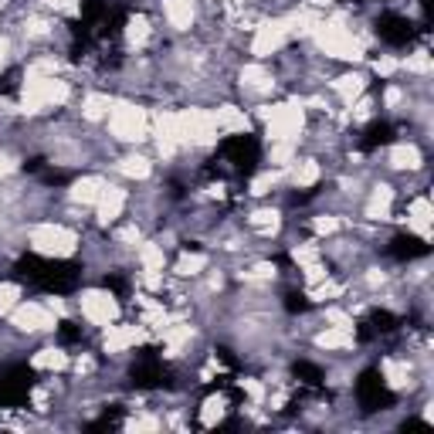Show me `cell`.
<instances>
[{"mask_svg":"<svg viewBox=\"0 0 434 434\" xmlns=\"http://www.w3.org/2000/svg\"><path fill=\"white\" fill-rule=\"evenodd\" d=\"M316 44L326 55H333V58H346V61H359L363 58V41L353 38V31L343 21L316 24Z\"/></svg>","mask_w":434,"mask_h":434,"instance_id":"obj_1","label":"cell"},{"mask_svg":"<svg viewBox=\"0 0 434 434\" xmlns=\"http://www.w3.org/2000/svg\"><path fill=\"white\" fill-rule=\"evenodd\" d=\"M68 99V81L55 75H28L24 85V112H41L51 106H61Z\"/></svg>","mask_w":434,"mask_h":434,"instance_id":"obj_2","label":"cell"},{"mask_svg":"<svg viewBox=\"0 0 434 434\" xmlns=\"http://www.w3.org/2000/svg\"><path fill=\"white\" fill-rule=\"evenodd\" d=\"M31 248L38 255H48V258H68V255H75L79 237H75V231H68L61 224H41L31 235Z\"/></svg>","mask_w":434,"mask_h":434,"instance_id":"obj_3","label":"cell"},{"mask_svg":"<svg viewBox=\"0 0 434 434\" xmlns=\"http://www.w3.org/2000/svg\"><path fill=\"white\" fill-rule=\"evenodd\" d=\"M109 129L116 139H126V143H139L146 136V112L132 102H119L109 109Z\"/></svg>","mask_w":434,"mask_h":434,"instance_id":"obj_4","label":"cell"},{"mask_svg":"<svg viewBox=\"0 0 434 434\" xmlns=\"http://www.w3.org/2000/svg\"><path fill=\"white\" fill-rule=\"evenodd\" d=\"M177 119H180L184 143H194V146H210L221 132L214 112H207V109H184V112H177Z\"/></svg>","mask_w":434,"mask_h":434,"instance_id":"obj_5","label":"cell"},{"mask_svg":"<svg viewBox=\"0 0 434 434\" xmlns=\"http://www.w3.org/2000/svg\"><path fill=\"white\" fill-rule=\"evenodd\" d=\"M268 122V136L272 139H295L299 129H302V106L299 102H288V106H272L262 112Z\"/></svg>","mask_w":434,"mask_h":434,"instance_id":"obj_6","label":"cell"},{"mask_svg":"<svg viewBox=\"0 0 434 434\" xmlns=\"http://www.w3.org/2000/svg\"><path fill=\"white\" fill-rule=\"evenodd\" d=\"M81 316L88 319L92 326H112L119 319V302L109 295V292L92 288V292L81 295Z\"/></svg>","mask_w":434,"mask_h":434,"instance_id":"obj_7","label":"cell"},{"mask_svg":"<svg viewBox=\"0 0 434 434\" xmlns=\"http://www.w3.org/2000/svg\"><path fill=\"white\" fill-rule=\"evenodd\" d=\"M288 38H292L288 21H285V17H278V21H268V24H262V28H258V34H255V41H251V51H255L258 58H268V55H275V51Z\"/></svg>","mask_w":434,"mask_h":434,"instance_id":"obj_8","label":"cell"},{"mask_svg":"<svg viewBox=\"0 0 434 434\" xmlns=\"http://www.w3.org/2000/svg\"><path fill=\"white\" fill-rule=\"evenodd\" d=\"M10 322L24 333H41V329H55V313L38 306V302H28V306L10 309Z\"/></svg>","mask_w":434,"mask_h":434,"instance_id":"obj_9","label":"cell"},{"mask_svg":"<svg viewBox=\"0 0 434 434\" xmlns=\"http://www.w3.org/2000/svg\"><path fill=\"white\" fill-rule=\"evenodd\" d=\"M157 143L163 157H173L177 146H184V132H180V119L177 112H163L157 119Z\"/></svg>","mask_w":434,"mask_h":434,"instance_id":"obj_10","label":"cell"},{"mask_svg":"<svg viewBox=\"0 0 434 434\" xmlns=\"http://www.w3.org/2000/svg\"><path fill=\"white\" fill-rule=\"evenodd\" d=\"M143 339H146L143 322L139 326H109V333H106V353H122V350H129V346H136Z\"/></svg>","mask_w":434,"mask_h":434,"instance_id":"obj_11","label":"cell"},{"mask_svg":"<svg viewBox=\"0 0 434 434\" xmlns=\"http://www.w3.org/2000/svg\"><path fill=\"white\" fill-rule=\"evenodd\" d=\"M95 207H99V221H102V224L116 221L119 214H122V207H126V190H119V187H106Z\"/></svg>","mask_w":434,"mask_h":434,"instance_id":"obj_12","label":"cell"},{"mask_svg":"<svg viewBox=\"0 0 434 434\" xmlns=\"http://www.w3.org/2000/svg\"><path fill=\"white\" fill-rule=\"evenodd\" d=\"M163 10H166L170 28H177V31H187L194 24V0H166Z\"/></svg>","mask_w":434,"mask_h":434,"instance_id":"obj_13","label":"cell"},{"mask_svg":"<svg viewBox=\"0 0 434 434\" xmlns=\"http://www.w3.org/2000/svg\"><path fill=\"white\" fill-rule=\"evenodd\" d=\"M214 119H217V129H221V132H244V129H248V116H244L241 109H235V106L217 109Z\"/></svg>","mask_w":434,"mask_h":434,"instance_id":"obj_14","label":"cell"},{"mask_svg":"<svg viewBox=\"0 0 434 434\" xmlns=\"http://www.w3.org/2000/svg\"><path fill=\"white\" fill-rule=\"evenodd\" d=\"M411 228L417 231L421 237H428V224H431V200L428 197H417L411 204V214H407Z\"/></svg>","mask_w":434,"mask_h":434,"instance_id":"obj_15","label":"cell"},{"mask_svg":"<svg viewBox=\"0 0 434 434\" xmlns=\"http://www.w3.org/2000/svg\"><path fill=\"white\" fill-rule=\"evenodd\" d=\"M102 190H106V184H102L99 177H85V180H79V184L72 187V197L79 200V204H99Z\"/></svg>","mask_w":434,"mask_h":434,"instance_id":"obj_16","label":"cell"},{"mask_svg":"<svg viewBox=\"0 0 434 434\" xmlns=\"http://www.w3.org/2000/svg\"><path fill=\"white\" fill-rule=\"evenodd\" d=\"M391 200H394V190L391 187H377L373 190V200L366 204V217L370 221H384L391 214Z\"/></svg>","mask_w":434,"mask_h":434,"instance_id":"obj_17","label":"cell"},{"mask_svg":"<svg viewBox=\"0 0 434 434\" xmlns=\"http://www.w3.org/2000/svg\"><path fill=\"white\" fill-rule=\"evenodd\" d=\"M241 85L251 88V92H268V88H272V75H268L262 65H244V72H241Z\"/></svg>","mask_w":434,"mask_h":434,"instance_id":"obj_18","label":"cell"},{"mask_svg":"<svg viewBox=\"0 0 434 434\" xmlns=\"http://www.w3.org/2000/svg\"><path fill=\"white\" fill-rule=\"evenodd\" d=\"M391 166H394V170H417V166H421L417 146H407V143L394 146V150H391Z\"/></svg>","mask_w":434,"mask_h":434,"instance_id":"obj_19","label":"cell"},{"mask_svg":"<svg viewBox=\"0 0 434 434\" xmlns=\"http://www.w3.org/2000/svg\"><path fill=\"white\" fill-rule=\"evenodd\" d=\"M322 350H350L353 346V333L350 329H339V326H333V329H326L322 336L316 339Z\"/></svg>","mask_w":434,"mask_h":434,"instance_id":"obj_20","label":"cell"},{"mask_svg":"<svg viewBox=\"0 0 434 434\" xmlns=\"http://www.w3.org/2000/svg\"><path fill=\"white\" fill-rule=\"evenodd\" d=\"M31 366H38V370H65L68 366V356L61 353V350H38L34 359H31Z\"/></svg>","mask_w":434,"mask_h":434,"instance_id":"obj_21","label":"cell"},{"mask_svg":"<svg viewBox=\"0 0 434 434\" xmlns=\"http://www.w3.org/2000/svg\"><path fill=\"white\" fill-rule=\"evenodd\" d=\"M109 109H112V99H109V95H88V99L81 102V116L92 119V122L109 116Z\"/></svg>","mask_w":434,"mask_h":434,"instance_id":"obj_22","label":"cell"},{"mask_svg":"<svg viewBox=\"0 0 434 434\" xmlns=\"http://www.w3.org/2000/svg\"><path fill=\"white\" fill-rule=\"evenodd\" d=\"M139 262H143L146 275H159V272H163V248H159V244H143Z\"/></svg>","mask_w":434,"mask_h":434,"instance_id":"obj_23","label":"cell"},{"mask_svg":"<svg viewBox=\"0 0 434 434\" xmlns=\"http://www.w3.org/2000/svg\"><path fill=\"white\" fill-rule=\"evenodd\" d=\"M346 102H353V99H359L363 95V88H366V81L359 79V75H343V79H336V85H333Z\"/></svg>","mask_w":434,"mask_h":434,"instance_id":"obj_24","label":"cell"},{"mask_svg":"<svg viewBox=\"0 0 434 434\" xmlns=\"http://www.w3.org/2000/svg\"><path fill=\"white\" fill-rule=\"evenodd\" d=\"M146 38H150V21H146V17H132L129 28H126V41H129V48H143Z\"/></svg>","mask_w":434,"mask_h":434,"instance_id":"obj_25","label":"cell"},{"mask_svg":"<svg viewBox=\"0 0 434 434\" xmlns=\"http://www.w3.org/2000/svg\"><path fill=\"white\" fill-rule=\"evenodd\" d=\"M221 417H224V397H207V400H204V411H200L204 428H214Z\"/></svg>","mask_w":434,"mask_h":434,"instance_id":"obj_26","label":"cell"},{"mask_svg":"<svg viewBox=\"0 0 434 434\" xmlns=\"http://www.w3.org/2000/svg\"><path fill=\"white\" fill-rule=\"evenodd\" d=\"M190 336H194V329H190V326H173V329H166V356L180 353V346H184Z\"/></svg>","mask_w":434,"mask_h":434,"instance_id":"obj_27","label":"cell"},{"mask_svg":"<svg viewBox=\"0 0 434 434\" xmlns=\"http://www.w3.org/2000/svg\"><path fill=\"white\" fill-rule=\"evenodd\" d=\"M119 170L126 173V177H136V180H143V177H150V159L146 157H126L122 163H119Z\"/></svg>","mask_w":434,"mask_h":434,"instance_id":"obj_28","label":"cell"},{"mask_svg":"<svg viewBox=\"0 0 434 434\" xmlns=\"http://www.w3.org/2000/svg\"><path fill=\"white\" fill-rule=\"evenodd\" d=\"M384 377L391 387H407V363H397V359H384Z\"/></svg>","mask_w":434,"mask_h":434,"instance_id":"obj_29","label":"cell"},{"mask_svg":"<svg viewBox=\"0 0 434 434\" xmlns=\"http://www.w3.org/2000/svg\"><path fill=\"white\" fill-rule=\"evenodd\" d=\"M295 187H313L319 180V163L316 159H306V163H299V170H295Z\"/></svg>","mask_w":434,"mask_h":434,"instance_id":"obj_30","label":"cell"},{"mask_svg":"<svg viewBox=\"0 0 434 434\" xmlns=\"http://www.w3.org/2000/svg\"><path fill=\"white\" fill-rule=\"evenodd\" d=\"M17 299H21V288L14 282H0V316H7L17 306Z\"/></svg>","mask_w":434,"mask_h":434,"instance_id":"obj_31","label":"cell"},{"mask_svg":"<svg viewBox=\"0 0 434 434\" xmlns=\"http://www.w3.org/2000/svg\"><path fill=\"white\" fill-rule=\"evenodd\" d=\"M251 224H255L262 235H272V231H278V214L275 210H258V214L251 217Z\"/></svg>","mask_w":434,"mask_h":434,"instance_id":"obj_32","label":"cell"},{"mask_svg":"<svg viewBox=\"0 0 434 434\" xmlns=\"http://www.w3.org/2000/svg\"><path fill=\"white\" fill-rule=\"evenodd\" d=\"M207 265L204 255H184L180 265H177V275H200V268Z\"/></svg>","mask_w":434,"mask_h":434,"instance_id":"obj_33","label":"cell"},{"mask_svg":"<svg viewBox=\"0 0 434 434\" xmlns=\"http://www.w3.org/2000/svg\"><path fill=\"white\" fill-rule=\"evenodd\" d=\"M278 177H282V173H275V170H268V173H258V177L251 180V194H268V190L278 184Z\"/></svg>","mask_w":434,"mask_h":434,"instance_id":"obj_34","label":"cell"},{"mask_svg":"<svg viewBox=\"0 0 434 434\" xmlns=\"http://www.w3.org/2000/svg\"><path fill=\"white\" fill-rule=\"evenodd\" d=\"M404 68H407V72L428 75V72H431V55H428V51H417V55H411V58L404 61Z\"/></svg>","mask_w":434,"mask_h":434,"instance_id":"obj_35","label":"cell"},{"mask_svg":"<svg viewBox=\"0 0 434 434\" xmlns=\"http://www.w3.org/2000/svg\"><path fill=\"white\" fill-rule=\"evenodd\" d=\"M292 159V139H275V150H272V163L285 166Z\"/></svg>","mask_w":434,"mask_h":434,"instance_id":"obj_36","label":"cell"},{"mask_svg":"<svg viewBox=\"0 0 434 434\" xmlns=\"http://www.w3.org/2000/svg\"><path fill=\"white\" fill-rule=\"evenodd\" d=\"M272 275H275V265H265V262H262V265H255L251 272H241L244 282H265V278H272Z\"/></svg>","mask_w":434,"mask_h":434,"instance_id":"obj_37","label":"cell"},{"mask_svg":"<svg viewBox=\"0 0 434 434\" xmlns=\"http://www.w3.org/2000/svg\"><path fill=\"white\" fill-rule=\"evenodd\" d=\"M397 68H400V61H397V58H387V55L373 61V72H377V75H394Z\"/></svg>","mask_w":434,"mask_h":434,"instance_id":"obj_38","label":"cell"},{"mask_svg":"<svg viewBox=\"0 0 434 434\" xmlns=\"http://www.w3.org/2000/svg\"><path fill=\"white\" fill-rule=\"evenodd\" d=\"M339 292H343V288H339L336 282H326V278H322V285L313 288V299H333V295H339Z\"/></svg>","mask_w":434,"mask_h":434,"instance_id":"obj_39","label":"cell"},{"mask_svg":"<svg viewBox=\"0 0 434 434\" xmlns=\"http://www.w3.org/2000/svg\"><path fill=\"white\" fill-rule=\"evenodd\" d=\"M339 217H316V231L319 235H333V231H339Z\"/></svg>","mask_w":434,"mask_h":434,"instance_id":"obj_40","label":"cell"},{"mask_svg":"<svg viewBox=\"0 0 434 434\" xmlns=\"http://www.w3.org/2000/svg\"><path fill=\"white\" fill-rule=\"evenodd\" d=\"M48 31H51L48 21H41V17H28V34H31V38H41V34H48Z\"/></svg>","mask_w":434,"mask_h":434,"instance_id":"obj_41","label":"cell"},{"mask_svg":"<svg viewBox=\"0 0 434 434\" xmlns=\"http://www.w3.org/2000/svg\"><path fill=\"white\" fill-rule=\"evenodd\" d=\"M159 421L157 417H139V421H129V431H157Z\"/></svg>","mask_w":434,"mask_h":434,"instance_id":"obj_42","label":"cell"},{"mask_svg":"<svg viewBox=\"0 0 434 434\" xmlns=\"http://www.w3.org/2000/svg\"><path fill=\"white\" fill-rule=\"evenodd\" d=\"M326 316H329V322H336L339 329H353V319L346 316V313H339V309H329Z\"/></svg>","mask_w":434,"mask_h":434,"instance_id":"obj_43","label":"cell"},{"mask_svg":"<svg viewBox=\"0 0 434 434\" xmlns=\"http://www.w3.org/2000/svg\"><path fill=\"white\" fill-rule=\"evenodd\" d=\"M370 116H373V102H370V99H359V102H356V109H353V119L363 122V119H370Z\"/></svg>","mask_w":434,"mask_h":434,"instance_id":"obj_44","label":"cell"},{"mask_svg":"<svg viewBox=\"0 0 434 434\" xmlns=\"http://www.w3.org/2000/svg\"><path fill=\"white\" fill-rule=\"evenodd\" d=\"M306 278H309V282H322V278H326V268H322L319 262H309V265H306Z\"/></svg>","mask_w":434,"mask_h":434,"instance_id":"obj_45","label":"cell"},{"mask_svg":"<svg viewBox=\"0 0 434 434\" xmlns=\"http://www.w3.org/2000/svg\"><path fill=\"white\" fill-rule=\"evenodd\" d=\"M319 251L316 248H295V262H302V265H309V262H316Z\"/></svg>","mask_w":434,"mask_h":434,"instance_id":"obj_46","label":"cell"},{"mask_svg":"<svg viewBox=\"0 0 434 434\" xmlns=\"http://www.w3.org/2000/svg\"><path fill=\"white\" fill-rule=\"evenodd\" d=\"M241 387L255 397V400H262V397H265V387H262V384H255V380H241Z\"/></svg>","mask_w":434,"mask_h":434,"instance_id":"obj_47","label":"cell"},{"mask_svg":"<svg viewBox=\"0 0 434 434\" xmlns=\"http://www.w3.org/2000/svg\"><path fill=\"white\" fill-rule=\"evenodd\" d=\"M7 51H10V41L0 38V68H3V61H7Z\"/></svg>","mask_w":434,"mask_h":434,"instance_id":"obj_48","label":"cell"},{"mask_svg":"<svg viewBox=\"0 0 434 434\" xmlns=\"http://www.w3.org/2000/svg\"><path fill=\"white\" fill-rule=\"evenodd\" d=\"M119 237H122V241H139V231H136V228H126Z\"/></svg>","mask_w":434,"mask_h":434,"instance_id":"obj_49","label":"cell"},{"mask_svg":"<svg viewBox=\"0 0 434 434\" xmlns=\"http://www.w3.org/2000/svg\"><path fill=\"white\" fill-rule=\"evenodd\" d=\"M397 102H400V88H391L387 92V106H397Z\"/></svg>","mask_w":434,"mask_h":434,"instance_id":"obj_50","label":"cell"},{"mask_svg":"<svg viewBox=\"0 0 434 434\" xmlns=\"http://www.w3.org/2000/svg\"><path fill=\"white\" fill-rule=\"evenodd\" d=\"M366 282H370V285H380V282H384V272H370Z\"/></svg>","mask_w":434,"mask_h":434,"instance_id":"obj_51","label":"cell"},{"mask_svg":"<svg viewBox=\"0 0 434 434\" xmlns=\"http://www.w3.org/2000/svg\"><path fill=\"white\" fill-rule=\"evenodd\" d=\"M313 3H316V7H329L333 0H313Z\"/></svg>","mask_w":434,"mask_h":434,"instance_id":"obj_52","label":"cell"}]
</instances>
